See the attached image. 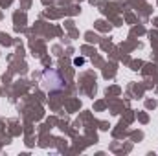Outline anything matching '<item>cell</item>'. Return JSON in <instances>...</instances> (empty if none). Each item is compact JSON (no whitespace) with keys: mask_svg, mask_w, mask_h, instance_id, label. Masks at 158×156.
<instances>
[{"mask_svg":"<svg viewBox=\"0 0 158 156\" xmlns=\"http://www.w3.org/2000/svg\"><path fill=\"white\" fill-rule=\"evenodd\" d=\"M83 63H85V59H81V57H79V59H74V64H83Z\"/></svg>","mask_w":158,"mask_h":156,"instance_id":"2","label":"cell"},{"mask_svg":"<svg viewBox=\"0 0 158 156\" xmlns=\"http://www.w3.org/2000/svg\"><path fill=\"white\" fill-rule=\"evenodd\" d=\"M64 84H66V81L63 79V76L59 72H55V70H46L42 74V88L44 90H50V92L63 90Z\"/></svg>","mask_w":158,"mask_h":156,"instance_id":"1","label":"cell"}]
</instances>
